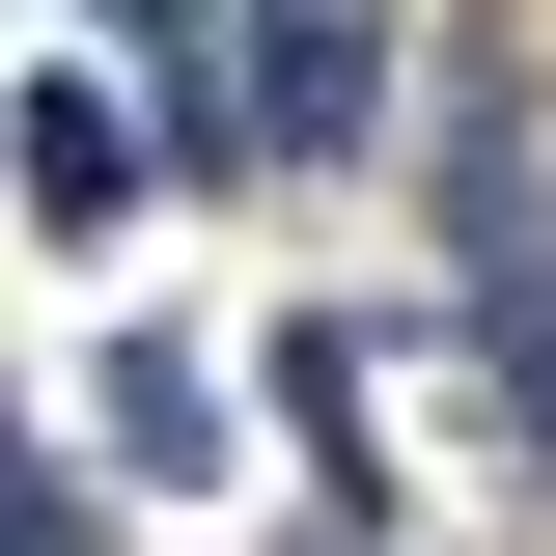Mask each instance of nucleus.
<instances>
[{
  "label": "nucleus",
  "mask_w": 556,
  "mask_h": 556,
  "mask_svg": "<svg viewBox=\"0 0 556 556\" xmlns=\"http://www.w3.org/2000/svg\"><path fill=\"white\" fill-rule=\"evenodd\" d=\"M445 251H473L501 417L556 445V167H529V56H445Z\"/></svg>",
  "instance_id": "nucleus-1"
},
{
  "label": "nucleus",
  "mask_w": 556,
  "mask_h": 556,
  "mask_svg": "<svg viewBox=\"0 0 556 556\" xmlns=\"http://www.w3.org/2000/svg\"><path fill=\"white\" fill-rule=\"evenodd\" d=\"M28 223H56V251H112V223H139V112H112L84 56H28Z\"/></svg>",
  "instance_id": "nucleus-3"
},
{
  "label": "nucleus",
  "mask_w": 556,
  "mask_h": 556,
  "mask_svg": "<svg viewBox=\"0 0 556 556\" xmlns=\"http://www.w3.org/2000/svg\"><path fill=\"white\" fill-rule=\"evenodd\" d=\"M84 417H112L139 473H223V362H195V334H112V390H84Z\"/></svg>",
  "instance_id": "nucleus-4"
},
{
  "label": "nucleus",
  "mask_w": 556,
  "mask_h": 556,
  "mask_svg": "<svg viewBox=\"0 0 556 556\" xmlns=\"http://www.w3.org/2000/svg\"><path fill=\"white\" fill-rule=\"evenodd\" d=\"M0 556H112V529H84V473H56V445L0 473Z\"/></svg>",
  "instance_id": "nucleus-5"
},
{
  "label": "nucleus",
  "mask_w": 556,
  "mask_h": 556,
  "mask_svg": "<svg viewBox=\"0 0 556 556\" xmlns=\"http://www.w3.org/2000/svg\"><path fill=\"white\" fill-rule=\"evenodd\" d=\"M390 112V0H251V139H362Z\"/></svg>",
  "instance_id": "nucleus-2"
}]
</instances>
